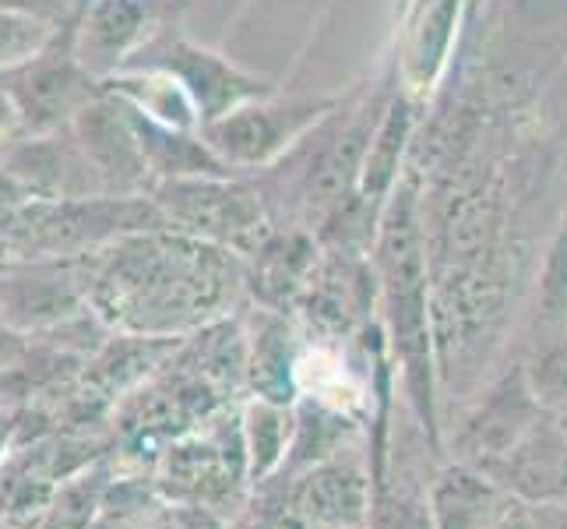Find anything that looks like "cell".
I'll return each instance as SVG.
<instances>
[{
  "label": "cell",
  "mask_w": 567,
  "mask_h": 529,
  "mask_svg": "<svg viewBox=\"0 0 567 529\" xmlns=\"http://www.w3.org/2000/svg\"><path fill=\"white\" fill-rule=\"evenodd\" d=\"M533 391L543 409H564L567 406V349L546 357L533 370Z\"/></svg>",
  "instance_id": "7c38bea8"
},
{
  "label": "cell",
  "mask_w": 567,
  "mask_h": 529,
  "mask_svg": "<svg viewBox=\"0 0 567 529\" xmlns=\"http://www.w3.org/2000/svg\"><path fill=\"white\" fill-rule=\"evenodd\" d=\"M0 173L39 202H78L103 199V176L95 173L82 145L74 142L71 128L50 134H22L0 145Z\"/></svg>",
  "instance_id": "7a4b0ae2"
},
{
  "label": "cell",
  "mask_w": 567,
  "mask_h": 529,
  "mask_svg": "<svg viewBox=\"0 0 567 529\" xmlns=\"http://www.w3.org/2000/svg\"><path fill=\"white\" fill-rule=\"evenodd\" d=\"M14 139H22V113H18L8 85L0 82V145H8Z\"/></svg>",
  "instance_id": "4fadbf2b"
},
{
  "label": "cell",
  "mask_w": 567,
  "mask_h": 529,
  "mask_svg": "<svg viewBox=\"0 0 567 529\" xmlns=\"http://www.w3.org/2000/svg\"><path fill=\"white\" fill-rule=\"evenodd\" d=\"M426 495L434 529H491L518 505L491 474L455 459L437 466Z\"/></svg>",
  "instance_id": "8992f818"
},
{
  "label": "cell",
  "mask_w": 567,
  "mask_h": 529,
  "mask_svg": "<svg viewBox=\"0 0 567 529\" xmlns=\"http://www.w3.org/2000/svg\"><path fill=\"white\" fill-rule=\"evenodd\" d=\"M0 82L8 85L18 113H22V134H50L71 128L74 116L103 92L100 78H92L78 64L68 26L29 64L0 74Z\"/></svg>",
  "instance_id": "6da1fadb"
},
{
  "label": "cell",
  "mask_w": 567,
  "mask_h": 529,
  "mask_svg": "<svg viewBox=\"0 0 567 529\" xmlns=\"http://www.w3.org/2000/svg\"><path fill=\"white\" fill-rule=\"evenodd\" d=\"M491 474L518 505H554L567 501V430L554 409H543L539 420L501 456Z\"/></svg>",
  "instance_id": "277c9868"
},
{
  "label": "cell",
  "mask_w": 567,
  "mask_h": 529,
  "mask_svg": "<svg viewBox=\"0 0 567 529\" xmlns=\"http://www.w3.org/2000/svg\"><path fill=\"white\" fill-rule=\"evenodd\" d=\"M536 529H567V501H554V505H536L529 508Z\"/></svg>",
  "instance_id": "5bb4252c"
},
{
  "label": "cell",
  "mask_w": 567,
  "mask_h": 529,
  "mask_svg": "<svg viewBox=\"0 0 567 529\" xmlns=\"http://www.w3.org/2000/svg\"><path fill=\"white\" fill-rule=\"evenodd\" d=\"M138 0H89L78 11V22L71 29L78 64L92 78H100V82L113 71H121L127 50L138 43Z\"/></svg>",
  "instance_id": "ba28073f"
},
{
  "label": "cell",
  "mask_w": 567,
  "mask_h": 529,
  "mask_svg": "<svg viewBox=\"0 0 567 529\" xmlns=\"http://www.w3.org/2000/svg\"><path fill=\"white\" fill-rule=\"evenodd\" d=\"M61 29L64 26L50 22V18L0 8V74L29 64L32 57H39L56 35H61Z\"/></svg>",
  "instance_id": "8fae6325"
},
{
  "label": "cell",
  "mask_w": 567,
  "mask_h": 529,
  "mask_svg": "<svg viewBox=\"0 0 567 529\" xmlns=\"http://www.w3.org/2000/svg\"><path fill=\"white\" fill-rule=\"evenodd\" d=\"M539 414H543V406L536 399L533 385L507 382L465 417L447 459L468 462L476 469H491L501 456L512 452V445L539 420Z\"/></svg>",
  "instance_id": "5b68a950"
},
{
  "label": "cell",
  "mask_w": 567,
  "mask_h": 529,
  "mask_svg": "<svg viewBox=\"0 0 567 529\" xmlns=\"http://www.w3.org/2000/svg\"><path fill=\"white\" fill-rule=\"evenodd\" d=\"M391 462L399 466V474H391V466H384L378 474L367 529H434L426 495L430 480H420L413 469L399 462V456Z\"/></svg>",
  "instance_id": "9c48e42d"
},
{
  "label": "cell",
  "mask_w": 567,
  "mask_h": 529,
  "mask_svg": "<svg viewBox=\"0 0 567 529\" xmlns=\"http://www.w3.org/2000/svg\"><path fill=\"white\" fill-rule=\"evenodd\" d=\"M297 414H289L282 403H254L244 417V462L254 484H265L286 466Z\"/></svg>",
  "instance_id": "30bf717a"
},
{
  "label": "cell",
  "mask_w": 567,
  "mask_h": 529,
  "mask_svg": "<svg viewBox=\"0 0 567 529\" xmlns=\"http://www.w3.org/2000/svg\"><path fill=\"white\" fill-rule=\"evenodd\" d=\"M374 505L370 456L339 452L310 466L297 484V519L307 529H367Z\"/></svg>",
  "instance_id": "3957f363"
},
{
  "label": "cell",
  "mask_w": 567,
  "mask_h": 529,
  "mask_svg": "<svg viewBox=\"0 0 567 529\" xmlns=\"http://www.w3.org/2000/svg\"><path fill=\"white\" fill-rule=\"evenodd\" d=\"M74 142L82 145L95 173L103 176L106 191L124 187L145 170V149L134 128V116H121V100L100 92L95 100L74 116L71 124Z\"/></svg>",
  "instance_id": "52a82bcc"
},
{
  "label": "cell",
  "mask_w": 567,
  "mask_h": 529,
  "mask_svg": "<svg viewBox=\"0 0 567 529\" xmlns=\"http://www.w3.org/2000/svg\"><path fill=\"white\" fill-rule=\"evenodd\" d=\"M557 417H560V424H564V430H567V409H560V414H557Z\"/></svg>",
  "instance_id": "2e32d148"
},
{
  "label": "cell",
  "mask_w": 567,
  "mask_h": 529,
  "mask_svg": "<svg viewBox=\"0 0 567 529\" xmlns=\"http://www.w3.org/2000/svg\"><path fill=\"white\" fill-rule=\"evenodd\" d=\"M491 529H536V522H533V512L525 505H515L512 512H507L501 522H494Z\"/></svg>",
  "instance_id": "9a60e30c"
}]
</instances>
